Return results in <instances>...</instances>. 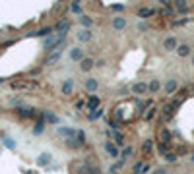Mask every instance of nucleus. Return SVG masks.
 Masks as SVG:
<instances>
[{"label":"nucleus","instance_id":"1","mask_svg":"<svg viewBox=\"0 0 194 174\" xmlns=\"http://www.w3.org/2000/svg\"><path fill=\"white\" fill-rule=\"evenodd\" d=\"M132 91L136 93V95H146L150 91V85H146L144 81H138V83H134V87H132Z\"/></svg>","mask_w":194,"mask_h":174},{"label":"nucleus","instance_id":"7","mask_svg":"<svg viewBox=\"0 0 194 174\" xmlns=\"http://www.w3.org/2000/svg\"><path fill=\"white\" fill-rule=\"evenodd\" d=\"M177 52H179V56H182V58H185V56H188V54H190V46H188V45H181L179 49H177Z\"/></svg>","mask_w":194,"mask_h":174},{"label":"nucleus","instance_id":"15","mask_svg":"<svg viewBox=\"0 0 194 174\" xmlns=\"http://www.w3.org/2000/svg\"><path fill=\"white\" fill-rule=\"evenodd\" d=\"M153 14V10H150V8H142L140 10V15H142V18H146V15H151Z\"/></svg>","mask_w":194,"mask_h":174},{"label":"nucleus","instance_id":"14","mask_svg":"<svg viewBox=\"0 0 194 174\" xmlns=\"http://www.w3.org/2000/svg\"><path fill=\"white\" fill-rule=\"evenodd\" d=\"M49 161H51V157L45 153V155H41V157H39V161H37V162H39V165H47Z\"/></svg>","mask_w":194,"mask_h":174},{"label":"nucleus","instance_id":"27","mask_svg":"<svg viewBox=\"0 0 194 174\" xmlns=\"http://www.w3.org/2000/svg\"><path fill=\"white\" fill-rule=\"evenodd\" d=\"M4 141H6V145L10 147V149H14V143H12V139H8V138H6V139H4Z\"/></svg>","mask_w":194,"mask_h":174},{"label":"nucleus","instance_id":"26","mask_svg":"<svg viewBox=\"0 0 194 174\" xmlns=\"http://www.w3.org/2000/svg\"><path fill=\"white\" fill-rule=\"evenodd\" d=\"M138 29H148V23H144V22H140V23H138Z\"/></svg>","mask_w":194,"mask_h":174},{"label":"nucleus","instance_id":"3","mask_svg":"<svg viewBox=\"0 0 194 174\" xmlns=\"http://www.w3.org/2000/svg\"><path fill=\"white\" fill-rule=\"evenodd\" d=\"M163 46H165L167 50H175V49H179V45H177V39H175V37H167L165 43H163Z\"/></svg>","mask_w":194,"mask_h":174},{"label":"nucleus","instance_id":"23","mask_svg":"<svg viewBox=\"0 0 194 174\" xmlns=\"http://www.w3.org/2000/svg\"><path fill=\"white\" fill-rule=\"evenodd\" d=\"M78 139H80V141H83V139H86V134H83V131H78Z\"/></svg>","mask_w":194,"mask_h":174},{"label":"nucleus","instance_id":"22","mask_svg":"<svg viewBox=\"0 0 194 174\" xmlns=\"http://www.w3.org/2000/svg\"><path fill=\"white\" fill-rule=\"evenodd\" d=\"M72 10H74V12H82V8H80V4H72Z\"/></svg>","mask_w":194,"mask_h":174},{"label":"nucleus","instance_id":"12","mask_svg":"<svg viewBox=\"0 0 194 174\" xmlns=\"http://www.w3.org/2000/svg\"><path fill=\"white\" fill-rule=\"evenodd\" d=\"M97 107H99V99L91 95V97H90V108L91 110H97Z\"/></svg>","mask_w":194,"mask_h":174},{"label":"nucleus","instance_id":"30","mask_svg":"<svg viewBox=\"0 0 194 174\" xmlns=\"http://www.w3.org/2000/svg\"><path fill=\"white\" fill-rule=\"evenodd\" d=\"M192 64H194V58H192Z\"/></svg>","mask_w":194,"mask_h":174},{"label":"nucleus","instance_id":"4","mask_svg":"<svg viewBox=\"0 0 194 174\" xmlns=\"http://www.w3.org/2000/svg\"><path fill=\"white\" fill-rule=\"evenodd\" d=\"M86 89L87 91H97V80L95 77H87L86 80Z\"/></svg>","mask_w":194,"mask_h":174},{"label":"nucleus","instance_id":"21","mask_svg":"<svg viewBox=\"0 0 194 174\" xmlns=\"http://www.w3.org/2000/svg\"><path fill=\"white\" fill-rule=\"evenodd\" d=\"M151 149V141L148 139V141H146V143H144V151H150Z\"/></svg>","mask_w":194,"mask_h":174},{"label":"nucleus","instance_id":"18","mask_svg":"<svg viewBox=\"0 0 194 174\" xmlns=\"http://www.w3.org/2000/svg\"><path fill=\"white\" fill-rule=\"evenodd\" d=\"M80 22L86 25V27H90V25H91V19H90V18H86V15H83V18H80Z\"/></svg>","mask_w":194,"mask_h":174},{"label":"nucleus","instance_id":"10","mask_svg":"<svg viewBox=\"0 0 194 174\" xmlns=\"http://www.w3.org/2000/svg\"><path fill=\"white\" fill-rule=\"evenodd\" d=\"M175 89H177V81H175V80H169V81H167V85H165V91L171 95Z\"/></svg>","mask_w":194,"mask_h":174},{"label":"nucleus","instance_id":"19","mask_svg":"<svg viewBox=\"0 0 194 174\" xmlns=\"http://www.w3.org/2000/svg\"><path fill=\"white\" fill-rule=\"evenodd\" d=\"M58 131H60V134H64V135H74V130H68V128H66V130H64V128H60Z\"/></svg>","mask_w":194,"mask_h":174},{"label":"nucleus","instance_id":"29","mask_svg":"<svg viewBox=\"0 0 194 174\" xmlns=\"http://www.w3.org/2000/svg\"><path fill=\"white\" fill-rule=\"evenodd\" d=\"M159 151H161V153H165V151H167V145H165V143H161V145H159Z\"/></svg>","mask_w":194,"mask_h":174},{"label":"nucleus","instance_id":"11","mask_svg":"<svg viewBox=\"0 0 194 174\" xmlns=\"http://www.w3.org/2000/svg\"><path fill=\"white\" fill-rule=\"evenodd\" d=\"M78 39H80V41H90V39H91V33H90L87 29H83V31L78 33Z\"/></svg>","mask_w":194,"mask_h":174},{"label":"nucleus","instance_id":"5","mask_svg":"<svg viewBox=\"0 0 194 174\" xmlns=\"http://www.w3.org/2000/svg\"><path fill=\"white\" fill-rule=\"evenodd\" d=\"M80 68L83 72H87V70H91L93 68V60H90V58H83V60L80 62Z\"/></svg>","mask_w":194,"mask_h":174},{"label":"nucleus","instance_id":"28","mask_svg":"<svg viewBox=\"0 0 194 174\" xmlns=\"http://www.w3.org/2000/svg\"><path fill=\"white\" fill-rule=\"evenodd\" d=\"M161 138H163V139H169V131L163 130V131H161Z\"/></svg>","mask_w":194,"mask_h":174},{"label":"nucleus","instance_id":"9","mask_svg":"<svg viewBox=\"0 0 194 174\" xmlns=\"http://www.w3.org/2000/svg\"><path fill=\"white\" fill-rule=\"evenodd\" d=\"M159 89H161V83L157 81V80H151V81H150V91H151V93H157Z\"/></svg>","mask_w":194,"mask_h":174},{"label":"nucleus","instance_id":"13","mask_svg":"<svg viewBox=\"0 0 194 174\" xmlns=\"http://www.w3.org/2000/svg\"><path fill=\"white\" fill-rule=\"evenodd\" d=\"M62 93H64V95H70V93H72V81H70V80L62 85Z\"/></svg>","mask_w":194,"mask_h":174},{"label":"nucleus","instance_id":"24","mask_svg":"<svg viewBox=\"0 0 194 174\" xmlns=\"http://www.w3.org/2000/svg\"><path fill=\"white\" fill-rule=\"evenodd\" d=\"M153 174H167V170H165V168H155Z\"/></svg>","mask_w":194,"mask_h":174},{"label":"nucleus","instance_id":"16","mask_svg":"<svg viewBox=\"0 0 194 174\" xmlns=\"http://www.w3.org/2000/svg\"><path fill=\"white\" fill-rule=\"evenodd\" d=\"M101 114H103V112H101V108H97V110H93V112H90V118H91V120H95V118H99Z\"/></svg>","mask_w":194,"mask_h":174},{"label":"nucleus","instance_id":"6","mask_svg":"<svg viewBox=\"0 0 194 174\" xmlns=\"http://www.w3.org/2000/svg\"><path fill=\"white\" fill-rule=\"evenodd\" d=\"M124 25H126V19H124V18H115L113 19V27L115 29H122Z\"/></svg>","mask_w":194,"mask_h":174},{"label":"nucleus","instance_id":"17","mask_svg":"<svg viewBox=\"0 0 194 174\" xmlns=\"http://www.w3.org/2000/svg\"><path fill=\"white\" fill-rule=\"evenodd\" d=\"M41 131H43V122H37L33 128V134H41Z\"/></svg>","mask_w":194,"mask_h":174},{"label":"nucleus","instance_id":"2","mask_svg":"<svg viewBox=\"0 0 194 174\" xmlns=\"http://www.w3.org/2000/svg\"><path fill=\"white\" fill-rule=\"evenodd\" d=\"M70 58H72L74 62H82V60H83V50L80 49V46L72 49V50H70Z\"/></svg>","mask_w":194,"mask_h":174},{"label":"nucleus","instance_id":"8","mask_svg":"<svg viewBox=\"0 0 194 174\" xmlns=\"http://www.w3.org/2000/svg\"><path fill=\"white\" fill-rule=\"evenodd\" d=\"M105 147H107V153L113 157V159H115V157H118V149H117V147H115L113 143H107Z\"/></svg>","mask_w":194,"mask_h":174},{"label":"nucleus","instance_id":"20","mask_svg":"<svg viewBox=\"0 0 194 174\" xmlns=\"http://www.w3.org/2000/svg\"><path fill=\"white\" fill-rule=\"evenodd\" d=\"M128 155H132V147H124L122 149V157H128Z\"/></svg>","mask_w":194,"mask_h":174},{"label":"nucleus","instance_id":"25","mask_svg":"<svg viewBox=\"0 0 194 174\" xmlns=\"http://www.w3.org/2000/svg\"><path fill=\"white\" fill-rule=\"evenodd\" d=\"M167 161H177V157L173 153H167Z\"/></svg>","mask_w":194,"mask_h":174}]
</instances>
